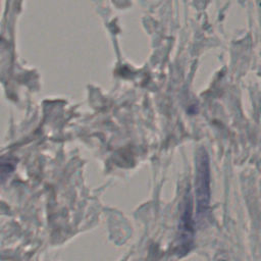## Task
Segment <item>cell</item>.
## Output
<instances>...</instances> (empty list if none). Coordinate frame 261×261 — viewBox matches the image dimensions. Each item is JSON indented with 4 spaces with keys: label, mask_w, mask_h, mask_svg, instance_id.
<instances>
[{
    "label": "cell",
    "mask_w": 261,
    "mask_h": 261,
    "mask_svg": "<svg viewBox=\"0 0 261 261\" xmlns=\"http://www.w3.org/2000/svg\"><path fill=\"white\" fill-rule=\"evenodd\" d=\"M196 194L198 213L204 214L208 208L210 188H209V164L206 153L203 151L198 158L197 176H196Z\"/></svg>",
    "instance_id": "obj_1"
}]
</instances>
